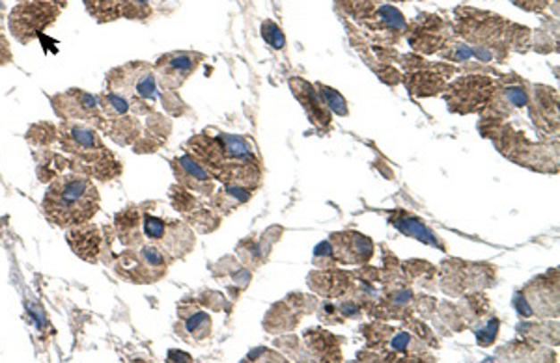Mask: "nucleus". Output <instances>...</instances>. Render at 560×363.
Returning <instances> with one entry per match:
<instances>
[{
    "label": "nucleus",
    "instance_id": "f257e3e1",
    "mask_svg": "<svg viewBox=\"0 0 560 363\" xmlns=\"http://www.w3.org/2000/svg\"><path fill=\"white\" fill-rule=\"evenodd\" d=\"M193 159L212 177L228 186L253 188L260 181V168L248 144L234 135L200 133L187 142Z\"/></svg>",
    "mask_w": 560,
    "mask_h": 363
},
{
    "label": "nucleus",
    "instance_id": "f03ea898",
    "mask_svg": "<svg viewBox=\"0 0 560 363\" xmlns=\"http://www.w3.org/2000/svg\"><path fill=\"white\" fill-rule=\"evenodd\" d=\"M99 205V190L92 177L77 172L54 177L41 202L46 219L62 229L92 222Z\"/></svg>",
    "mask_w": 560,
    "mask_h": 363
},
{
    "label": "nucleus",
    "instance_id": "7ed1b4c3",
    "mask_svg": "<svg viewBox=\"0 0 560 363\" xmlns=\"http://www.w3.org/2000/svg\"><path fill=\"white\" fill-rule=\"evenodd\" d=\"M56 131V144L62 152L70 155V159H66V168L71 172L101 181H111L121 174V162L103 144L96 127L77 121H62Z\"/></svg>",
    "mask_w": 560,
    "mask_h": 363
},
{
    "label": "nucleus",
    "instance_id": "20e7f679",
    "mask_svg": "<svg viewBox=\"0 0 560 363\" xmlns=\"http://www.w3.org/2000/svg\"><path fill=\"white\" fill-rule=\"evenodd\" d=\"M105 88L131 103L140 114L150 116L157 101V78L154 66L146 62H128L111 70L105 77Z\"/></svg>",
    "mask_w": 560,
    "mask_h": 363
},
{
    "label": "nucleus",
    "instance_id": "39448f33",
    "mask_svg": "<svg viewBox=\"0 0 560 363\" xmlns=\"http://www.w3.org/2000/svg\"><path fill=\"white\" fill-rule=\"evenodd\" d=\"M97 99H99L101 114H103L99 131L105 133L118 145H123V147L131 145L135 152L144 136L142 121H140V116L144 114L133 109L128 99H123L107 90H103L97 95Z\"/></svg>",
    "mask_w": 560,
    "mask_h": 363
},
{
    "label": "nucleus",
    "instance_id": "423d86ee",
    "mask_svg": "<svg viewBox=\"0 0 560 363\" xmlns=\"http://www.w3.org/2000/svg\"><path fill=\"white\" fill-rule=\"evenodd\" d=\"M113 270L137 285L155 284L169 270V258L154 244H137L128 246L121 253L114 255V260L109 261Z\"/></svg>",
    "mask_w": 560,
    "mask_h": 363
},
{
    "label": "nucleus",
    "instance_id": "0eeeda50",
    "mask_svg": "<svg viewBox=\"0 0 560 363\" xmlns=\"http://www.w3.org/2000/svg\"><path fill=\"white\" fill-rule=\"evenodd\" d=\"M62 6L47 0H25L17 3L8 15V27L15 41L29 45L56 23Z\"/></svg>",
    "mask_w": 560,
    "mask_h": 363
},
{
    "label": "nucleus",
    "instance_id": "6e6552de",
    "mask_svg": "<svg viewBox=\"0 0 560 363\" xmlns=\"http://www.w3.org/2000/svg\"><path fill=\"white\" fill-rule=\"evenodd\" d=\"M142 233L150 244L167 255L169 261L183 258L195 246V235L189 226L180 220H164L148 212L142 215Z\"/></svg>",
    "mask_w": 560,
    "mask_h": 363
},
{
    "label": "nucleus",
    "instance_id": "1a4fd4ad",
    "mask_svg": "<svg viewBox=\"0 0 560 363\" xmlns=\"http://www.w3.org/2000/svg\"><path fill=\"white\" fill-rule=\"evenodd\" d=\"M49 101L53 104L54 114L62 121L87 123V125L96 127V129L99 131L103 114H101L97 95L88 94L80 88H70L66 92L49 95Z\"/></svg>",
    "mask_w": 560,
    "mask_h": 363
},
{
    "label": "nucleus",
    "instance_id": "9d476101",
    "mask_svg": "<svg viewBox=\"0 0 560 363\" xmlns=\"http://www.w3.org/2000/svg\"><path fill=\"white\" fill-rule=\"evenodd\" d=\"M495 95V84L488 77H465L454 82L447 101L454 112L469 114L484 109Z\"/></svg>",
    "mask_w": 560,
    "mask_h": 363
},
{
    "label": "nucleus",
    "instance_id": "9b49d317",
    "mask_svg": "<svg viewBox=\"0 0 560 363\" xmlns=\"http://www.w3.org/2000/svg\"><path fill=\"white\" fill-rule=\"evenodd\" d=\"M202 60H204L202 54L187 51L163 54L154 66L157 84L164 92H176L178 88L183 87L185 80L196 71Z\"/></svg>",
    "mask_w": 560,
    "mask_h": 363
},
{
    "label": "nucleus",
    "instance_id": "f8f14e48",
    "mask_svg": "<svg viewBox=\"0 0 560 363\" xmlns=\"http://www.w3.org/2000/svg\"><path fill=\"white\" fill-rule=\"evenodd\" d=\"M355 12L361 25L389 39L398 37L405 27V21L397 8L376 4L373 0H357Z\"/></svg>",
    "mask_w": 560,
    "mask_h": 363
},
{
    "label": "nucleus",
    "instance_id": "ddd939ff",
    "mask_svg": "<svg viewBox=\"0 0 560 363\" xmlns=\"http://www.w3.org/2000/svg\"><path fill=\"white\" fill-rule=\"evenodd\" d=\"M66 241L70 248L75 252L77 258L94 265L103 255V241H105V235H103L101 227H97L92 222H87L82 226L70 227Z\"/></svg>",
    "mask_w": 560,
    "mask_h": 363
},
{
    "label": "nucleus",
    "instance_id": "4468645a",
    "mask_svg": "<svg viewBox=\"0 0 560 363\" xmlns=\"http://www.w3.org/2000/svg\"><path fill=\"white\" fill-rule=\"evenodd\" d=\"M174 174L185 188L195 190L198 194H212L213 190V177L205 172V169L189 155H183L172 161Z\"/></svg>",
    "mask_w": 560,
    "mask_h": 363
},
{
    "label": "nucleus",
    "instance_id": "2eb2a0df",
    "mask_svg": "<svg viewBox=\"0 0 560 363\" xmlns=\"http://www.w3.org/2000/svg\"><path fill=\"white\" fill-rule=\"evenodd\" d=\"M178 334L185 339L193 341V343H200V341H204L205 337H210V334H212L210 315L202 309H196L191 304H181Z\"/></svg>",
    "mask_w": 560,
    "mask_h": 363
},
{
    "label": "nucleus",
    "instance_id": "dca6fc26",
    "mask_svg": "<svg viewBox=\"0 0 560 363\" xmlns=\"http://www.w3.org/2000/svg\"><path fill=\"white\" fill-rule=\"evenodd\" d=\"M335 253L342 263H364L372 258V243L359 233H342L333 237Z\"/></svg>",
    "mask_w": 560,
    "mask_h": 363
},
{
    "label": "nucleus",
    "instance_id": "f3484780",
    "mask_svg": "<svg viewBox=\"0 0 560 363\" xmlns=\"http://www.w3.org/2000/svg\"><path fill=\"white\" fill-rule=\"evenodd\" d=\"M116 239L123 246L142 244V212L137 207H128L114 217V224L111 227Z\"/></svg>",
    "mask_w": 560,
    "mask_h": 363
},
{
    "label": "nucleus",
    "instance_id": "a211bd4d",
    "mask_svg": "<svg viewBox=\"0 0 560 363\" xmlns=\"http://www.w3.org/2000/svg\"><path fill=\"white\" fill-rule=\"evenodd\" d=\"M292 88L297 99L303 103L306 114L310 116V121L320 127H327L330 123V109L327 106V103L314 92V88L310 87L308 82L297 80V78L292 80Z\"/></svg>",
    "mask_w": 560,
    "mask_h": 363
},
{
    "label": "nucleus",
    "instance_id": "6ab92c4d",
    "mask_svg": "<svg viewBox=\"0 0 560 363\" xmlns=\"http://www.w3.org/2000/svg\"><path fill=\"white\" fill-rule=\"evenodd\" d=\"M120 17L146 19L152 13L150 0H116Z\"/></svg>",
    "mask_w": 560,
    "mask_h": 363
},
{
    "label": "nucleus",
    "instance_id": "aec40b11",
    "mask_svg": "<svg viewBox=\"0 0 560 363\" xmlns=\"http://www.w3.org/2000/svg\"><path fill=\"white\" fill-rule=\"evenodd\" d=\"M394 224H397L404 233L413 235V237H417L428 244H435V237L426 229V226L422 222L414 220L411 217H402L400 220H394Z\"/></svg>",
    "mask_w": 560,
    "mask_h": 363
},
{
    "label": "nucleus",
    "instance_id": "412c9836",
    "mask_svg": "<svg viewBox=\"0 0 560 363\" xmlns=\"http://www.w3.org/2000/svg\"><path fill=\"white\" fill-rule=\"evenodd\" d=\"M262 34H263V39L267 41V44L272 45V47H275V49H282L286 45L284 34L280 32V29L275 23H272V21H267V23H263Z\"/></svg>",
    "mask_w": 560,
    "mask_h": 363
},
{
    "label": "nucleus",
    "instance_id": "4be33fe9",
    "mask_svg": "<svg viewBox=\"0 0 560 363\" xmlns=\"http://www.w3.org/2000/svg\"><path fill=\"white\" fill-rule=\"evenodd\" d=\"M322 95H323V101L327 103L329 109H333L335 112H339L340 116H346L347 114V106H346V101L330 88H323L322 90Z\"/></svg>",
    "mask_w": 560,
    "mask_h": 363
},
{
    "label": "nucleus",
    "instance_id": "5701e85b",
    "mask_svg": "<svg viewBox=\"0 0 560 363\" xmlns=\"http://www.w3.org/2000/svg\"><path fill=\"white\" fill-rule=\"evenodd\" d=\"M10 62H12L10 45H8V41L4 39V36L0 34V66H4V63H10Z\"/></svg>",
    "mask_w": 560,
    "mask_h": 363
},
{
    "label": "nucleus",
    "instance_id": "b1692460",
    "mask_svg": "<svg viewBox=\"0 0 560 363\" xmlns=\"http://www.w3.org/2000/svg\"><path fill=\"white\" fill-rule=\"evenodd\" d=\"M512 3L525 8V10H542L547 0H512Z\"/></svg>",
    "mask_w": 560,
    "mask_h": 363
},
{
    "label": "nucleus",
    "instance_id": "393cba45",
    "mask_svg": "<svg viewBox=\"0 0 560 363\" xmlns=\"http://www.w3.org/2000/svg\"><path fill=\"white\" fill-rule=\"evenodd\" d=\"M19 3H25V0H19ZM47 3H54V4H60L62 8L66 6V0H47Z\"/></svg>",
    "mask_w": 560,
    "mask_h": 363
}]
</instances>
